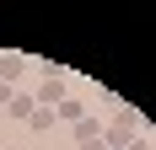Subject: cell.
<instances>
[{
    "label": "cell",
    "instance_id": "cell-6",
    "mask_svg": "<svg viewBox=\"0 0 156 150\" xmlns=\"http://www.w3.org/2000/svg\"><path fill=\"white\" fill-rule=\"evenodd\" d=\"M11 97H16V91H11V86H5V80H0V102H5V107H11Z\"/></svg>",
    "mask_w": 156,
    "mask_h": 150
},
{
    "label": "cell",
    "instance_id": "cell-1",
    "mask_svg": "<svg viewBox=\"0 0 156 150\" xmlns=\"http://www.w3.org/2000/svg\"><path fill=\"white\" fill-rule=\"evenodd\" d=\"M135 113H129V107H119V118H113V129H108V145H129V134H135Z\"/></svg>",
    "mask_w": 156,
    "mask_h": 150
},
{
    "label": "cell",
    "instance_id": "cell-3",
    "mask_svg": "<svg viewBox=\"0 0 156 150\" xmlns=\"http://www.w3.org/2000/svg\"><path fill=\"white\" fill-rule=\"evenodd\" d=\"M22 70H27V59H22V54H0V80H5V86H11Z\"/></svg>",
    "mask_w": 156,
    "mask_h": 150
},
{
    "label": "cell",
    "instance_id": "cell-7",
    "mask_svg": "<svg viewBox=\"0 0 156 150\" xmlns=\"http://www.w3.org/2000/svg\"><path fill=\"white\" fill-rule=\"evenodd\" d=\"M81 150H102V139H86V145H81Z\"/></svg>",
    "mask_w": 156,
    "mask_h": 150
},
{
    "label": "cell",
    "instance_id": "cell-4",
    "mask_svg": "<svg viewBox=\"0 0 156 150\" xmlns=\"http://www.w3.org/2000/svg\"><path fill=\"white\" fill-rule=\"evenodd\" d=\"M76 139H81V145H86V139H102V123H97V118H81L76 123Z\"/></svg>",
    "mask_w": 156,
    "mask_h": 150
},
{
    "label": "cell",
    "instance_id": "cell-5",
    "mask_svg": "<svg viewBox=\"0 0 156 150\" xmlns=\"http://www.w3.org/2000/svg\"><path fill=\"white\" fill-rule=\"evenodd\" d=\"M59 118H70V123H81L86 113H81V102H70V97H65V102H59Z\"/></svg>",
    "mask_w": 156,
    "mask_h": 150
},
{
    "label": "cell",
    "instance_id": "cell-2",
    "mask_svg": "<svg viewBox=\"0 0 156 150\" xmlns=\"http://www.w3.org/2000/svg\"><path fill=\"white\" fill-rule=\"evenodd\" d=\"M38 97H43V102H65V75H59V70H48V75H43V86H38Z\"/></svg>",
    "mask_w": 156,
    "mask_h": 150
}]
</instances>
